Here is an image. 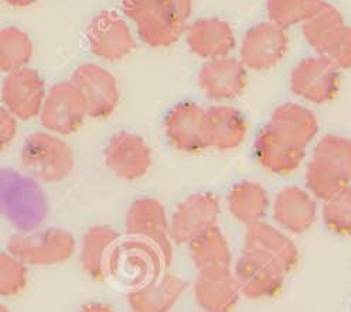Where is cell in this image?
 Segmentation results:
<instances>
[{"instance_id":"21","label":"cell","mask_w":351,"mask_h":312,"mask_svg":"<svg viewBox=\"0 0 351 312\" xmlns=\"http://www.w3.org/2000/svg\"><path fill=\"white\" fill-rule=\"evenodd\" d=\"M247 122L232 106H213L204 112L203 135L207 147L217 150L237 148L245 140Z\"/></svg>"},{"instance_id":"37","label":"cell","mask_w":351,"mask_h":312,"mask_svg":"<svg viewBox=\"0 0 351 312\" xmlns=\"http://www.w3.org/2000/svg\"><path fill=\"white\" fill-rule=\"evenodd\" d=\"M6 309H8V308H6L2 302H0V312H3V311H6Z\"/></svg>"},{"instance_id":"13","label":"cell","mask_w":351,"mask_h":312,"mask_svg":"<svg viewBox=\"0 0 351 312\" xmlns=\"http://www.w3.org/2000/svg\"><path fill=\"white\" fill-rule=\"evenodd\" d=\"M46 92V85L40 74L25 66L6 74L0 98L17 120H32L38 118Z\"/></svg>"},{"instance_id":"22","label":"cell","mask_w":351,"mask_h":312,"mask_svg":"<svg viewBox=\"0 0 351 312\" xmlns=\"http://www.w3.org/2000/svg\"><path fill=\"white\" fill-rule=\"evenodd\" d=\"M195 301L203 309L211 312H223L234 309L239 287L237 278L228 267L200 270L194 285Z\"/></svg>"},{"instance_id":"35","label":"cell","mask_w":351,"mask_h":312,"mask_svg":"<svg viewBox=\"0 0 351 312\" xmlns=\"http://www.w3.org/2000/svg\"><path fill=\"white\" fill-rule=\"evenodd\" d=\"M3 2L13 8H27L33 3H36L37 0H3Z\"/></svg>"},{"instance_id":"33","label":"cell","mask_w":351,"mask_h":312,"mask_svg":"<svg viewBox=\"0 0 351 312\" xmlns=\"http://www.w3.org/2000/svg\"><path fill=\"white\" fill-rule=\"evenodd\" d=\"M17 119L5 106H0V153L8 150L17 136Z\"/></svg>"},{"instance_id":"3","label":"cell","mask_w":351,"mask_h":312,"mask_svg":"<svg viewBox=\"0 0 351 312\" xmlns=\"http://www.w3.org/2000/svg\"><path fill=\"white\" fill-rule=\"evenodd\" d=\"M123 14L152 49H167L179 41L186 20L173 0H121Z\"/></svg>"},{"instance_id":"11","label":"cell","mask_w":351,"mask_h":312,"mask_svg":"<svg viewBox=\"0 0 351 312\" xmlns=\"http://www.w3.org/2000/svg\"><path fill=\"white\" fill-rule=\"evenodd\" d=\"M289 50V38L285 29L263 21L251 27L241 46V62L245 68L267 71L276 66Z\"/></svg>"},{"instance_id":"17","label":"cell","mask_w":351,"mask_h":312,"mask_svg":"<svg viewBox=\"0 0 351 312\" xmlns=\"http://www.w3.org/2000/svg\"><path fill=\"white\" fill-rule=\"evenodd\" d=\"M285 274L276 264L244 250L235 265L239 293L248 298H267L279 293Z\"/></svg>"},{"instance_id":"7","label":"cell","mask_w":351,"mask_h":312,"mask_svg":"<svg viewBox=\"0 0 351 312\" xmlns=\"http://www.w3.org/2000/svg\"><path fill=\"white\" fill-rule=\"evenodd\" d=\"M41 126L58 136L77 133L86 116L85 105L71 81L54 83L47 89L38 114Z\"/></svg>"},{"instance_id":"19","label":"cell","mask_w":351,"mask_h":312,"mask_svg":"<svg viewBox=\"0 0 351 312\" xmlns=\"http://www.w3.org/2000/svg\"><path fill=\"white\" fill-rule=\"evenodd\" d=\"M119 240V233L111 226L95 225L88 229L80 248L82 272L95 281L106 280Z\"/></svg>"},{"instance_id":"20","label":"cell","mask_w":351,"mask_h":312,"mask_svg":"<svg viewBox=\"0 0 351 312\" xmlns=\"http://www.w3.org/2000/svg\"><path fill=\"white\" fill-rule=\"evenodd\" d=\"M244 250L272 261L285 274L291 273L299 260L295 244L278 229L261 222L250 225L245 235Z\"/></svg>"},{"instance_id":"4","label":"cell","mask_w":351,"mask_h":312,"mask_svg":"<svg viewBox=\"0 0 351 312\" xmlns=\"http://www.w3.org/2000/svg\"><path fill=\"white\" fill-rule=\"evenodd\" d=\"M351 183V140L339 136L323 138L315 148L306 172V184L319 199L327 200Z\"/></svg>"},{"instance_id":"26","label":"cell","mask_w":351,"mask_h":312,"mask_svg":"<svg viewBox=\"0 0 351 312\" xmlns=\"http://www.w3.org/2000/svg\"><path fill=\"white\" fill-rule=\"evenodd\" d=\"M228 208L231 215L243 224H255L267 213L268 192L258 183H239L230 192Z\"/></svg>"},{"instance_id":"5","label":"cell","mask_w":351,"mask_h":312,"mask_svg":"<svg viewBox=\"0 0 351 312\" xmlns=\"http://www.w3.org/2000/svg\"><path fill=\"white\" fill-rule=\"evenodd\" d=\"M167 265V259L156 246L128 236L126 240H119L108 278L126 284L132 289L162 274Z\"/></svg>"},{"instance_id":"14","label":"cell","mask_w":351,"mask_h":312,"mask_svg":"<svg viewBox=\"0 0 351 312\" xmlns=\"http://www.w3.org/2000/svg\"><path fill=\"white\" fill-rule=\"evenodd\" d=\"M106 167L121 180L135 181L152 166V151L147 143L135 133L121 131L109 139L104 150Z\"/></svg>"},{"instance_id":"1","label":"cell","mask_w":351,"mask_h":312,"mask_svg":"<svg viewBox=\"0 0 351 312\" xmlns=\"http://www.w3.org/2000/svg\"><path fill=\"white\" fill-rule=\"evenodd\" d=\"M317 133L315 115L296 103L279 106L254 144L259 164L275 174L293 172Z\"/></svg>"},{"instance_id":"32","label":"cell","mask_w":351,"mask_h":312,"mask_svg":"<svg viewBox=\"0 0 351 312\" xmlns=\"http://www.w3.org/2000/svg\"><path fill=\"white\" fill-rule=\"evenodd\" d=\"M323 219L327 228L343 236H351V187L326 200Z\"/></svg>"},{"instance_id":"34","label":"cell","mask_w":351,"mask_h":312,"mask_svg":"<svg viewBox=\"0 0 351 312\" xmlns=\"http://www.w3.org/2000/svg\"><path fill=\"white\" fill-rule=\"evenodd\" d=\"M173 3L178 8L180 14L184 20H187L191 16L193 12V0H173Z\"/></svg>"},{"instance_id":"15","label":"cell","mask_w":351,"mask_h":312,"mask_svg":"<svg viewBox=\"0 0 351 312\" xmlns=\"http://www.w3.org/2000/svg\"><path fill=\"white\" fill-rule=\"evenodd\" d=\"M219 213L215 195L193 194L176 208L170 222V237L176 243H190L215 226Z\"/></svg>"},{"instance_id":"27","label":"cell","mask_w":351,"mask_h":312,"mask_svg":"<svg viewBox=\"0 0 351 312\" xmlns=\"http://www.w3.org/2000/svg\"><path fill=\"white\" fill-rule=\"evenodd\" d=\"M191 259L199 270L228 267L231 261L230 248L224 235L217 226L190 242Z\"/></svg>"},{"instance_id":"12","label":"cell","mask_w":351,"mask_h":312,"mask_svg":"<svg viewBox=\"0 0 351 312\" xmlns=\"http://www.w3.org/2000/svg\"><path fill=\"white\" fill-rule=\"evenodd\" d=\"M125 228L129 237L152 243L162 252L169 263L171 261L170 225L166 211L159 200L141 198L132 203L126 212Z\"/></svg>"},{"instance_id":"10","label":"cell","mask_w":351,"mask_h":312,"mask_svg":"<svg viewBox=\"0 0 351 312\" xmlns=\"http://www.w3.org/2000/svg\"><path fill=\"white\" fill-rule=\"evenodd\" d=\"M292 92L313 103H326L335 99L340 88L339 68L323 57L302 60L291 73Z\"/></svg>"},{"instance_id":"25","label":"cell","mask_w":351,"mask_h":312,"mask_svg":"<svg viewBox=\"0 0 351 312\" xmlns=\"http://www.w3.org/2000/svg\"><path fill=\"white\" fill-rule=\"evenodd\" d=\"M274 215L282 228L293 233H302L315 224L316 204L302 188L288 187L278 194Z\"/></svg>"},{"instance_id":"29","label":"cell","mask_w":351,"mask_h":312,"mask_svg":"<svg viewBox=\"0 0 351 312\" xmlns=\"http://www.w3.org/2000/svg\"><path fill=\"white\" fill-rule=\"evenodd\" d=\"M311 46L339 70L351 68V27L346 26L344 21L328 27Z\"/></svg>"},{"instance_id":"28","label":"cell","mask_w":351,"mask_h":312,"mask_svg":"<svg viewBox=\"0 0 351 312\" xmlns=\"http://www.w3.org/2000/svg\"><path fill=\"white\" fill-rule=\"evenodd\" d=\"M34 54L33 41L26 31L9 26L0 30V73L25 68Z\"/></svg>"},{"instance_id":"30","label":"cell","mask_w":351,"mask_h":312,"mask_svg":"<svg viewBox=\"0 0 351 312\" xmlns=\"http://www.w3.org/2000/svg\"><path fill=\"white\" fill-rule=\"evenodd\" d=\"M324 5L323 0H267V12L272 23L287 30L304 23Z\"/></svg>"},{"instance_id":"9","label":"cell","mask_w":351,"mask_h":312,"mask_svg":"<svg viewBox=\"0 0 351 312\" xmlns=\"http://www.w3.org/2000/svg\"><path fill=\"white\" fill-rule=\"evenodd\" d=\"M90 51L105 61H122L136 49V41L121 14L104 10L95 14L85 30Z\"/></svg>"},{"instance_id":"8","label":"cell","mask_w":351,"mask_h":312,"mask_svg":"<svg viewBox=\"0 0 351 312\" xmlns=\"http://www.w3.org/2000/svg\"><path fill=\"white\" fill-rule=\"evenodd\" d=\"M71 82L85 105L86 116L106 119L119 103V86L117 78L97 64H81L74 70Z\"/></svg>"},{"instance_id":"2","label":"cell","mask_w":351,"mask_h":312,"mask_svg":"<svg viewBox=\"0 0 351 312\" xmlns=\"http://www.w3.org/2000/svg\"><path fill=\"white\" fill-rule=\"evenodd\" d=\"M19 161L34 180L44 184L61 183L74 171V153L67 142L51 131H34L20 148Z\"/></svg>"},{"instance_id":"36","label":"cell","mask_w":351,"mask_h":312,"mask_svg":"<svg viewBox=\"0 0 351 312\" xmlns=\"http://www.w3.org/2000/svg\"><path fill=\"white\" fill-rule=\"evenodd\" d=\"M85 309H88V311H108L111 308L104 305V304H90L88 307H85Z\"/></svg>"},{"instance_id":"16","label":"cell","mask_w":351,"mask_h":312,"mask_svg":"<svg viewBox=\"0 0 351 312\" xmlns=\"http://www.w3.org/2000/svg\"><path fill=\"white\" fill-rule=\"evenodd\" d=\"M197 82L211 101L234 99L245 91L247 68L239 60L230 57L208 60L200 68Z\"/></svg>"},{"instance_id":"24","label":"cell","mask_w":351,"mask_h":312,"mask_svg":"<svg viewBox=\"0 0 351 312\" xmlns=\"http://www.w3.org/2000/svg\"><path fill=\"white\" fill-rule=\"evenodd\" d=\"M183 281L171 274H159L129 289L128 305L136 312H162L170 309L182 296Z\"/></svg>"},{"instance_id":"6","label":"cell","mask_w":351,"mask_h":312,"mask_svg":"<svg viewBox=\"0 0 351 312\" xmlns=\"http://www.w3.org/2000/svg\"><path fill=\"white\" fill-rule=\"evenodd\" d=\"M8 250L26 265L46 267L69 261L75 252V239L65 229L51 228L36 233H19L8 240Z\"/></svg>"},{"instance_id":"18","label":"cell","mask_w":351,"mask_h":312,"mask_svg":"<svg viewBox=\"0 0 351 312\" xmlns=\"http://www.w3.org/2000/svg\"><path fill=\"white\" fill-rule=\"evenodd\" d=\"M206 110L199 105L178 103L165 119V135L170 144L184 153H200L207 148L203 135Z\"/></svg>"},{"instance_id":"31","label":"cell","mask_w":351,"mask_h":312,"mask_svg":"<svg viewBox=\"0 0 351 312\" xmlns=\"http://www.w3.org/2000/svg\"><path fill=\"white\" fill-rule=\"evenodd\" d=\"M29 283L27 265L13 253L0 252V297H16Z\"/></svg>"},{"instance_id":"23","label":"cell","mask_w":351,"mask_h":312,"mask_svg":"<svg viewBox=\"0 0 351 312\" xmlns=\"http://www.w3.org/2000/svg\"><path fill=\"white\" fill-rule=\"evenodd\" d=\"M190 51L206 60L227 57L235 47L232 27L219 18H200L187 30Z\"/></svg>"}]
</instances>
